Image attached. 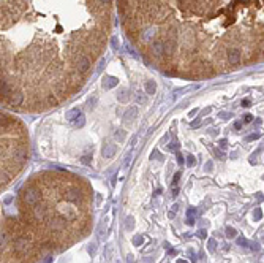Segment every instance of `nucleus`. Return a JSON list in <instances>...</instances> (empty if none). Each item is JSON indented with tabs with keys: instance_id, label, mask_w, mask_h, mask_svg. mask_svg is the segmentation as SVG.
I'll use <instances>...</instances> for the list:
<instances>
[{
	"instance_id": "35",
	"label": "nucleus",
	"mask_w": 264,
	"mask_h": 263,
	"mask_svg": "<svg viewBox=\"0 0 264 263\" xmlns=\"http://www.w3.org/2000/svg\"><path fill=\"white\" fill-rule=\"evenodd\" d=\"M177 193H179V189L174 187V190H172V197H177Z\"/></svg>"
},
{
	"instance_id": "33",
	"label": "nucleus",
	"mask_w": 264,
	"mask_h": 263,
	"mask_svg": "<svg viewBox=\"0 0 264 263\" xmlns=\"http://www.w3.org/2000/svg\"><path fill=\"white\" fill-rule=\"evenodd\" d=\"M98 2H100L101 5H109V3L112 2V0H98Z\"/></svg>"
},
{
	"instance_id": "1",
	"label": "nucleus",
	"mask_w": 264,
	"mask_h": 263,
	"mask_svg": "<svg viewBox=\"0 0 264 263\" xmlns=\"http://www.w3.org/2000/svg\"><path fill=\"white\" fill-rule=\"evenodd\" d=\"M73 63V70H77L79 73L82 75H87L89 70L92 68V63H90V59L86 56V54H81V56H76L74 59L71 60Z\"/></svg>"
},
{
	"instance_id": "12",
	"label": "nucleus",
	"mask_w": 264,
	"mask_h": 263,
	"mask_svg": "<svg viewBox=\"0 0 264 263\" xmlns=\"http://www.w3.org/2000/svg\"><path fill=\"white\" fill-rule=\"evenodd\" d=\"M226 236H228V238H236V236H237V231H236V228H232V227H228V228H226Z\"/></svg>"
},
{
	"instance_id": "25",
	"label": "nucleus",
	"mask_w": 264,
	"mask_h": 263,
	"mask_svg": "<svg viewBox=\"0 0 264 263\" xmlns=\"http://www.w3.org/2000/svg\"><path fill=\"white\" fill-rule=\"evenodd\" d=\"M177 147H179L177 143H171V144L168 146V149H169V151H177Z\"/></svg>"
},
{
	"instance_id": "24",
	"label": "nucleus",
	"mask_w": 264,
	"mask_h": 263,
	"mask_svg": "<svg viewBox=\"0 0 264 263\" xmlns=\"http://www.w3.org/2000/svg\"><path fill=\"white\" fill-rule=\"evenodd\" d=\"M150 158H158V160H161V156H160L158 151H154V152L150 154Z\"/></svg>"
},
{
	"instance_id": "7",
	"label": "nucleus",
	"mask_w": 264,
	"mask_h": 263,
	"mask_svg": "<svg viewBox=\"0 0 264 263\" xmlns=\"http://www.w3.org/2000/svg\"><path fill=\"white\" fill-rule=\"evenodd\" d=\"M136 114H138V108H136V106H131L130 109L125 113L123 119H125V120H133L134 117H136Z\"/></svg>"
},
{
	"instance_id": "22",
	"label": "nucleus",
	"mask_w": 264,
	"mask_h": 263,
	"mask_svg": "<svg viewBox=\"0 0 264 263\" xmlns=\"http://www.w3.org/2000/svg\"><path fill=\"white\" fill-rule=\"evenodd\" d=\"M90 160H92V157H90V156H84L82 158H81V162H82V163H86V165H89Z\"/></svg>"
},
{
	"instance_id": "13",
	"label": "nucleus",
	"mask_w": 264,
	"mask_h": 263,
	"mask_svg": "<svg viewBox=\"0 0 264 263\" xmlns=\"http://www.w3.org/2000/svg\"><path fill=\"white\" fill-rule=\"evenodd\" d=\"M84 124H86V117H84V114H81V116L74 120V125H76V127H82Z\"/></svg>"
},
{
	"instance_id": "41",
	"label": "nucleus",
	"mask_w": 264,
	"mask_h": 263,
	"mask_svg": "<svg viewBox=\"0 0 264 263\" xmlns=\"http://www.w3.org/2000/svg\"><path fill=\"white\" fill-rule=\"evenodd\" d=\"M248 105H250L248 100H243V102H242V106H248Z\"/></svg>"
},
{
	"instance_id": "9",
	"label": "nucleus",
	"mask_w": 264,
	"mask_h": 263,
	"mask_svg": "<svg viewBox=\"0 0 264 263\" xmlns=\"http://www.w3.org/2000/svg\"><path fill=\"white\" fill-rule=\"evenodd\" d=\"M196 212H198V211H196L195 208H193V209L190 208V209L187 211V224H188V225L195 224V217H196Z\"/></svg>"
},
{
	"instance_id": "26",
	"label": "nucleus",
	"mask_w": 264,
	"mask_h": 263,
	"mask_svg": "<svg viewBox=\"0 0 264 263\" xmlns=\"http://www.w3.org/2000/svg\"><path fill=\"white\" fill-rule=\"evenodd\" d=\"M95 251H97V244H90V247H89V254H90V255H93V254H95Z\"/></svg>"
},
{
	"instance_id": "3",
	"label": "nucleus",
	"mask_w": 264,
	"mask_h": 263,
	"mask_svg": "<svg viewBox=\"0 0 264 263\" xmlns=\"http://www.w3.org/2000/svg\"><path fill=\"white\" fill-rule=\"evenodd\" d=\"M8 103L11 106H21L22 103H24V94L19 89H13L11 95H10V98H8Z\"/></svg>"
},
{
	"instance_id": "10",
	"label": "nucleus",
	"mask_w": 264,
	"mask_h": 263,
	"mask_svg": "<svg viewBox=\"0 0 264 263\" xmlns=\"http://www.w3.org/2000/svg\"><path fill=\"white\" fill-rule=\"evenodd\" d=\"M144 87H145V92L147 94H155V89H157V86H155V83L154 81H147V83L144 84Z\"/></svg>"
},
{
	"instance_id": "6",
	"label": "nucleus",
	"mask_w": 264,
	"mask_h": 263,
	"mask_svg": "<svg viewBox=\"0 0 264 263\" xmlns=\"http://www.w3.org/2000/svg\"><path fill=\"white\" fill-rule=\"evenodd\" d=\"M81 111L79 109H70V111H67V120H70V122H74V120L77 119V117L81 116Z\"/></svg>"
},
{
	"instance_id": "5",
	"label": "nucleus",
	"mask_w": 264,
	"mask_h": 263,
	"mask_svg": "<svg viewBox=\"0 0 264 263\" xmlns=\"http://www.w3.org/2000/svg\"><path fill=\"white\" fill-rule=\"evenodd\" d=\"M46 105L48 106H57L59 105V98H57L56 94H46Z\"/></svg>"
},
{
	"instance_id": "31",
	"label": "nucleus",
	"mask_w": 264,
	"mask_h": 263,
	"mask_svg": "<svg viewBox=\"0 0 264 263\" xmlns=\"http://www.w3.org/2000/svg\"><path fill=\"white\" fill-rule=\"evenodd\" d=\"M258 136H259V135H258V133H253V135H250V136H248V138H247V141H252V140H256V138H258Z\"/></svg>"
},
{
	"instance_id": "2",
	"label": "nucleus",
	"mask_w": 264,
	"mask_h": 263,
	"mask_svg": "<svg viewBox=\"0 0 264 263\" xmlns=\"http://www.w3.org/2000/svg\"><path fill=\"white\" fill-rule=\"evenodd\" d=\"M13 89H14V87L10 84V81L6 79V76L2 73V84H0V94H2V100L8 102V98H10V95H11Z\"/></svg>"
},
{
	"instance_id": "17",
	"label": "nucleus",
	"mask_w": 264,
	"mask_h": 263,
	"mask_svg": "<svg viewBox=\"0 0 264 263\" xmlns=\"http://www.w3.org/2000/svg\"><path fill=\"white\" fill-rule=\"evenodd\" d=\"M253 215H255V219H256V220H259V219L263 217V211L259 209V208H256V209H255V212H253Z\"/></svg>"
},
{
	"instance_id": "39",
	"label": "nucleus",
	"mask_w": 264,
	"mask_h": 263,
	"mask_svg": "<svg viewBox=\"0 0 264 263\" xmlns=\"http://www.w3.org/2000/svg\"><path fill=\"white\" fill-rule=\"evenodd\" d=\"M127 260H128V263H134V260H133V255H128V257H127Z\"/></svg>"
},
{
	"instance_id": "29",
	"label": "nucleus",
	"mask_w": 264,
	"mask_h": 263,
	"mask_svg": "<svg viewBox=\"0 0 264 263\" xmlns=\"http://www.w3.org/2000/svg\"><path fill=\"white\" fill-rule=\"evenodd\" d=\"M198 235H199V236H201V238H206V235H207V231H206L204 228H201V230L198 231Z\"/></svg>"
},
{
	"instance_id": "4",
	"label": "nucleus",
	"mask_w": 264,
	"mask_h": 263,
	"mask_svg": "<svg viewBox=\"0 0 264 263\" xmlns=\"http://www.w3.org/2000/svg\"><path fill=\"white\" fill-rule=\"evenodd\" d=\"M116 151H117V146L114 143H108V144H104V147H103V151H101V154H103V157L104 158H111L116 154Z\"/></svg>"
},
{
	"instance_id": "14",
	"label": "nucleus",
	"mask_w": 264,
	"mask_h": 263,
	"mask_svg": "<svg viewBox=\"0 0 264 263\" xmlns=\"http://www.w3.org/2000/svg\"><path fill=\"white\" fill-rule=\"evenodd\" d=\"M143 241H144V238L141 236V235H136V236L133 238V244H134V246H139Z\"/></svg>"
},
{
	"instance_id": "20",
	"label": "nucleus",
	"mask_w": 264,
	"mask_h": 263,
	"mask_svg": "<svg viewBox=\"0 0 264 263\" xmlns=\"http://www.w3.org/2000/svg\"><path fill=\"white\" fill-rule=\"evenodd\" d=\"M116 138H117L119 141H123V138H125V132H123V130H119V132L116 133Z\"/></svg>"
},
{
	"instance_id": "43",
	"label": "nucleus",
	"mask_w": 264,
	"mask_h": 263,
	"mask_svg": "<svg viewBox=\"0 0 264 263\" xmlns=\"http://www.w3.org/2000/svg\"><path fill=\"white\" fill-rule=\"evenodd\" d=\"M177 209H179V204H174V206H172V209H171V211H174V212H176Z\"/></svg>"
},
{
	"instance_id": "44",
	"label": "nucleus",
	"mask_w": 264,
	"mask_h": 263,
	"mask_svg": "<svg viewBox=\"0 0 264 263\" xmlns=\"http://www.w3.org/2000/svg\"><path fill=\"white\" fill-rule=\"evenodd\" d=\"M177 263H188V262H187V260H184V258H179Z\"/></svg>"
},
{
	"instance_id": "8",
	"label": "nucleus",
	"mask_w": 264,
	"mask_h": 263,
	"mask_svg": "<svg viewBox=\"0 0 264 263\" xmlns=\"http://www.w3.org/2000/svg\"><path fill=\"white\" fill-rule=\"evenodd\" d=\"M103 86L104 87H114V86H117V78H114V76H108V78H104L103 79Z\"/></svg>"
},
{
	"instance_id": "15",
	"label": "nucleus",
	"mask_w": 264,
	"mask_h": 263,
	"mask_svg": "<svg viewBox=\"0 0 264 263\" xmlns=\"http://www.w3.org/2000/svg\"><path fill=\"white\" fill-rule=\"evenodd\" d=\"M187 163H188V167H195V165H196V158L193 156H187Z\"/></svg>"
},
{
	"instance_id": "34",
	"label": "nucleus",
	"mask_w": 264,
	"mask_h": 263,
	"mask_svg": "<svg viewBox=\"0 0 264 263\" xmlns=\"http://www.w3.org/2000/svg\"><path fill=\"white\" fill-rule=\"evenodd\" d=\"M130 160H131V154H128V156H127V158H125V165H128V163H130Z\"/></svg>"
},
{
	"instance_id": "27",
	"label": "nucleus",
	"mask_w": 264,
	"mask_h": 263,
	"mask_svg": "<svg viewBox=\"0 0 264 263\" xmlns=\"http://www.w3.org/2000/svg\"><path fill=\"white\" fill-rule=\"evenodd\" d=\"M185 162V158H184V156H182V154H177V163L179 165H182Z\"/></svg>"
},
{
	"instance_id": "19",
	"label": "nucleus",
	"mask_w": 264,
	"mask_h": 263,
	"mask_svg": "<svg viewBox=\"0 0 264 263\" xmlns=\"http://www.w3.org/2000/svg\"><path fill=\"white\" fill-rule=\"evenodd\" d=\"M125 225H127V228H128V230H130V228H133V227H134L133 217H127V224H125Z\"/></svg>"
},
{
	"instance_id": "42",
	"label": "nucleus",
	"mask_w": 264,
	"mask_h": 263,
	"mask_svg": "<svg viewBox=\"0 0 264 263\" xmlns=\"http://www.w3.org/2000/svg\"><path fill=\"white\" fill-rule=\"evenodd\" d=\"M234 127H236V129H240V127H242V124H240V122H236Z\"/></svg>"
},
{
	"instance_id": "45",
	"label": "nucleus",
	"mask_w": 264,
	"mask_h": 263,
	"mask_svg": "<svg viewBox=\"0 0 264 263\" xmlns=\"http://www.w3.org/2000/svg\"><path fill=\"white\" fill-rule=\"evenodd\" d=\"M45 263H51V257H46V260H45Z\"/></svg>"
},
{
	"instance_id": "38",
	"label": "nucleus",
	"mask_w": 264,
	"mask_h": 263,
	"mask_svg": "<svg viewBox=\"0 0 264 263\" xmlns=\"http://www.w3.org/2000/svg\"><path fill=\"white\" fill-rule=\"evenodd\" d=\"M11 201H13V197H8V198H5V204L11 203Z\"/></svg>"
},
{
	"instance_id": "28",
	"label": "nucleus",
	"mask_w": 264,
	"mask_h": 263,
	"mask_svg": "<svg viewBox=\"0 0 264 263\" xmlns=\"http://www.w3.org/2000/svg\"><path fill=\"white\" fill-rule=\"evenodd\" d=\"M218 117H220V119H226V117H231V114H229V113H220Z\"/></svg>"
},
{
	"instance_id": "30",
	"label": "nucleus",
	"mask_w": 264,
	"mask_h": 263,
	"mask_svg": "<svg viewBox=\"0 0 264 263\" xmlns=\"http://www.w3.org/2000/svg\"><path fill=\"white\" fill-rule=\"evenodd\" d=\"M199 124H201V119H196L195 122H191V127H193V129H196V127H199Z\"/></svg>"
},
{
	"instance_id": "16",
	"label": "nucleus",
	"mask_w": 264,
	"mask_h": 263,
	"mask_svg": "<svg viewBox=\"0 0 264 263\" xmlns=\"http://www.w3.org/2000/svg\"><path fill=\"white\" fill-rule=\"evenodd\" d=\"M111 254H112V246L108 244L106 246V260H111Z\"/></svg>"
},
{
	"instance_id": "21",
	"label": "nucleus",
	"mask_w": 264,
	"mask_h": 263,
	"mask_svg": "<svg viewBox=\"0 0 264 263\" xmlns=\"http://www.w3.org/2000/svg\"><path fill=\"white\" fill-rule=\"evenodd\" d=\"M209 251L211 252L215 251V239H209Z\"/></svg>"
},
{
	"instance_id": "37",
	"label": "nucleus",
	"mask_w": 264,
	"mask_h": 263,
	"mask_svg": "<svg viewBox=\"0 0 264 263\" xmlns=\"http://www.w3.org/2000/svg\"><path fill=\"white\" fill-rule=\"evenodd\" d=\"M174 215H176V212H174V211H169V212H168V217H169V219H172Z\"/></svg>"
},
{
	"instance_id": "18",
	"label": "nucleus",
	"mask_w": 264,
	"mask_h": 263,
	"mask_svg": "<svg viewBox=\"0 0 264 263\" xmlns=\"http://www.w3.org/2000/svg\"><path fill=\"white\" fill-rule=\"evenodd\" d=\"M179 179H180V173H176V174H174V178H172V185H174V187H177Z\"/></svg>"
},
{
	"instance_id": "40",
	"label": "nucleus",
	"mask_w": 264,
	"mask_h": 263,
	"mask_svg": "<svg viewBox=\"0 0 264 263\" xmlns=\"http://www.w3.org/2000/svg\"><path fill=\"white\" fill-rule=\"evenodd\" d=\"M252 119H253V117L250 116V114H247V116H245V122H250V120H252Z\"/></svg>"
},
{
	"instance_id": "23",
	"label": "nucleus",
	"mask_w": 264,
	"mask_h": 263,
	"mask_svg": "<svg viewBox=\"0 0 264 263\" xmlns=\"http://www.w3.org/2000/svg\"><path fill=\"white\" fill-rule=\"evenodd\" d=\"M237 242H239V246H242V247H245V246L248 244V241H247L245 238H239V239H237Z\"/></svg>"
},
{
	"instance_id": "36",
	"label": "nucleus",
	"mask_w": 264,
	"mask_h": 263,
	"mask_svg": "<svg viewBox=\"0 0 264 263\" xmlns=\"http://www.w3.org/2000/svg\"><path fill=\"white\" fill-rule=\"evenodd\" d=\"M206 168H207V171L212 170V162H207V165H206Z\"/></svg>"
},
{
	"instance_id": "32",
	"label": "nucleus",
	"mask_w": 264,
	"mask_h": 263,
	"mask_svg": "<svg viewBox=\"0 0 264 263\" xmlns=\"http://www.w3.org/2000/svg\"><path fill=\"white\" fill-rule=\"evenodd\" d=\"M226 144H228L226 140H220V147H226Z\"/></svg>"
},
{
	"instance_id": "11",
	"label": "nucleus",
	"mask_w": 264,
	"mask_h": 263,
	"mask_svg": "<svg viewBox=\"0 0 264 263\" xmlns=\"http://www.w3.org/2000/svg\"><path fill=\"white\" fill-rule=\"evenodd\" d=\"M117 98H119L120 102H127V100H128V92L125 89H122L119 92V95H117Z\"/></svg>"
}]
</instances>
